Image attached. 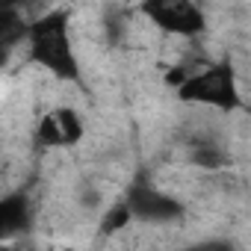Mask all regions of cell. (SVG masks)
I'll use <instances>...</instances> for the list:
<instances>
[{
    "instance_id": "11",
    "label": "cell",
    "mask_w": 251,
    "mask_h": 251,
    "mask_svg": "<svg viewBox=\"0 0 251 251\" xmlns=\"http://www.w3.org/2000/svg\"><path fill=\"white\" fill-rule=\"evenodd\" d=\"M59 251H74V248H59Z\"/></svg>"
},
{
    "instance_id": "7",
    "label": "cell",
    "mask_w": 251,
    "mask_h": 251,
    "mask_svg": "<svg viewBox=\"0 0 251 251\" xmlns=\"http://www.w3.org/2000/svg\"><path fill=\"white\" fill-rule=\"evenodd\" d=\"M192 163H195V166H201V169H222V166H225V151L201 142V145H198V151L192 154Z\"/></svg>"
},
{
    "instance_id": "1",
    "label": "cell",
    "mask_w": 251,
    "mask_h": 251,
    "mask_svg": "<svg viewBox=\"0 0 251 251\" xmlns=\"http://www.w3.org/2000/svg\"><path fill=\"white\" fill-rule=\"evenodd\" d=\"M30 59L62 80L80 77L77 53L71 48V39H68L65 15H48L30 27Z\"/></svg>"
},
{
    "instance_id": "9",
    "label": "cell",
    "mask_w": 251,
    "mask_h": 251,
    "mask_svg": "<svg viewBox=\"0 0 251 251\" xmlns=\"http://www.w3.org/2000/svg\"><path fill=\"white\" fill-rule=\"evenodd\" d=\"M186 251H233V248H230V242L210 239V242H198V245H192V248H186Z\"/></svg>"
},
{
    "instance_id": "10",
    "label": "cell",
    "mask_w": 251,
    "mask_h": 251,
    "mask_svg": "<svg viewBox=\"0 0 251 251\" xmlns=\"http://www.w3.org/2000/svg\"><path fill=\"white\" fill-rule=\"evenodd\" d=\"M0 251H12V248H3V242H0Z\"/></svg>"
},
{
    "instance_id": "3",
    "label": "cell",
    "mask_w": 251,
    "mask_h": 251,
    "mask_svg": "<svg viewBox=\"0 0 251 251\" xmlns=\"http://www.w3.org/2000/svg\"><path fill=\"white\" fill-rule=\"evenodd\" d=\"M142 12L151 18V24L175 36H198L207 24L204 12L189 0H157V3H145Z\"/></svg>"
},
{
    "instance_id": "5",
    "label": "cell",
    "mask_w": 251,
    "mask_h": 251,
    "mask_svg": "<svg viewBox=\"0 0 251 251\" xmlns=\"http://www.w3.org/2000/svg\"><path fill=\"white\" fill-rule=\"evenodd\" d=\"M30 219H33V210H30L27 195L0 198V242L12 239L15 233H24L30 227Z\"/></svg>"
},
{
    "instance_id": "8",
    "label": "cell",
    "mask_w": 251,
    "mask_h": 251,
    "mask_svg": "<svg viewBox=\"0 0 251 251\" xmlns=\"http://www.w3.org/2000/svg\"><path fill=\"white\" fill-rule=\"evenodd\" d=\"M130 207L127 204H118V207H112L109 213H106V219H103V230L106 233H115V230H121V227H127L130 225Z\"/></svg>"
},
{
    "instance_id": "2",
    "label": "cell",
    "mask_w": 251,
    "mask_h": 251,
    "mask_svg": "<svg viewBox=\"0 0 251 251\" xmlns=\"http://www.w3.org/2000/svg\"><path fill=\"white\" fill-rule=\"evenodd\" d=\"M177 95H180V100L210 103V106H219V109H233L239 103L230 65H216V68H207V71L186 74V80L177 86Z\"/></svg>"
},
{
    "instance_id": "6",
    "label": "cell",
    "mask_w": 251,
    "mask_h": 251,
    "mask_svg": "<svg viewBox=\"0 0 251 251\" xmlns=\"http://www.w3.org/2000/svg\"><path fill=\"white\" fill-rule=\"evenodd\" d=\"M50 118H53V127H56V133H59V148H74V145L83 139L86 127H83V118H80L77 109H71V106H56V109H50Z\"/></svg>"
},
{
    "instance_id": "4",
    "label": "cell",
    "mask_w": 251,
    "mask_h": 251,
    "mask_svg": "<svg viewBox=\"0 0 251 251\" xmlns=\"http://www.w3.org/2000/svg\"><path fill=\"white\" fill-rule=\"evenodd\" d=\"M130 216H139V219H148V222H169V219H177L180 216V204L151 186H136L130 189Z\"/></svg>"
}]
</instances>
